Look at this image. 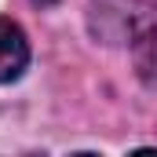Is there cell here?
<instances>
[{"label":"cell","instance_id":"obj_1","mask_svg":"<svg viewBox=\"0 0 157 157\" xmlns=\"http://www.w3.org/2000/svg\"><path fill=\"white\" fill-rule=\"evenodd\" d=\"M29 66V40L18 22L0 15V84H11Z\"/></svg>","mask_w":157,"mask_h":157},{"label":"cell","instance_id":"obj_2","mask_svg":"<svg viewBox=\"0 0 157 157\" xmlns=\"http://www.w3.org/2000/svg\"><path fill=\"white\" fill-rule=\"evenodd\" d=\"M132 59H135V73L146 88H157V26H143L135 33V44H132Z\"/></svg>","mask_w":157,"mask_h":157},{"label":"cell","instance_id":"obj_3","mask_svg":"<svg viewBox=\"0 0 157 157\" xmlns=\"http://www.w3.org/2000/svg\"><path fill=\"white\" fill-rule=\"evenodd\" d=\"M33 4H40V7H55L59 0H33Z\"/></svg>","mask_w":157,"mask_h":157}]
</instances>
